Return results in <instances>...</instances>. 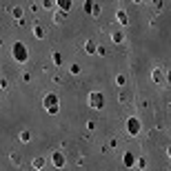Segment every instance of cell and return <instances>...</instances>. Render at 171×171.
Listing matches in <instances>:
<instances>
[{
    "label": "cell",
    "mask_w": 171,
    "mask_h": 171,
    "mask_svg": "<svg viewBox=\"0 0 171 171\" xmlns=\"http://www.w3.org/2000/svg\"><path fill=\"white\" fill-rule=\"evenodd\" d=\"M91 100H93V107H100V96H98V93L91 96Z\"/></svg>",
    "instance_id": "cell-2"
},
{
    "label": "cell",
    "mask_w": 171,
    "mask_h": 171,
    "mask_svg": "<svg viewBox=\"0 0 171 171\" xmlns=\"http://www.w3.org/2000/svg\"><path fill=\"white\" fill-rule=\"evenodd\" d=\"M13 53H16V58L20 56V60H25V49H22V45H16V49H13Z\"/></svg>",
    "instance_id": "cell-1"
}]
</instances>
